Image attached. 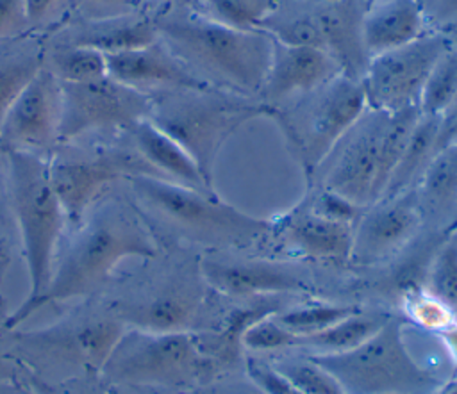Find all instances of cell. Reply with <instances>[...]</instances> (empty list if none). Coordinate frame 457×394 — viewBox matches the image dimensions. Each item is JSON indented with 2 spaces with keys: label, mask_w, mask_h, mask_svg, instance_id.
Returning <instances> with one entry per match:
<instances>
[{
  "label": "cell",
  "mask_w": 457,
  "mask_h": 394,
  "mask_svg": "<svg viewBox=\"0 0 457 394\" xmlns=\"http://www.w3.org/2000/svg\"><path fill=\"white\" fill-rule=\"evenodd\" d=\"M0 394H18V392L7 383H0Z\"/></svg>",
  "instance_id": "46"
},
{
  "label": "cell",
  "mask_w": 457,
  "mask_h": 394,
  "mask_svg": "<svg viewBox=\"0 0 457 394\" xmlns=\"http://www.w3.org/2000/svg\"><path fill=\"white\" fill-rule=\"evenodd\" d=\"M32 32H55L73 18V0H23Z\"/></svg>",
  "instance_id": "33"
},
{
  "label": "cell",
  "mask_w": 457,
  "mask_h": 394,
  "mask_svg": "<svg viewBox=\"0 0 457 394\" xmlns=\"http://www.w3.org/2000/svg\"><path fill=\"white\" fill-rule=\"evenodd\" d=\"M443 337L446 339V342H448L452 353H453L455 358H457V328H448V330H445V332H443Z\"/></svg>",
  "instance_id": "42"
},
{
  "label": "cell",
  "mask_w": 457,
  "mask_h": 394,
  "mask_svg": "<svg viewBox=\"0 0 457 394\" xmlns=\"http://www.w3.org/2000/svg\"><path fill=\"white\" fill-rule=\"evenodd\" d=\"M152 16L159 41L204 84L261 96L273 55L268 32L220 25L184 4H164Z\"/></svg>",
  "instance_id": "2"
},
{
  "label": "cell",
  "mask_w": 457,
  "mask_h": 394,
  "mask_svg": "<svg viewBox=\"0 0 457 394\" xmlns=\"http://www.w3.org/2000/svg\"><path fill=\"white\" fill-rule=\"evenodd\" d=\"M236 394H266V392L255 385V389H239L236 390Z\"/></svg>",
  "instance_id": "44"
},
{
  "label": "cell",
  "mask_w": 457,
  "mask_h": 394,
  "mask_svg": "<svg viewBox=\"0 0 457 394\" xmlns=\"http://www.w3.org/2000/svg\"><path fill=\"white\" fill-rule=\"evenodd\" d=\"M105 394H143V387L136 385H111Z\"/></svg>",
  "instance_id": "41"
},
{
  "label": "cell",
  "mask_w": 457,
  "mask_h": 394,
  "mask_svg": "<svg viewBox=\"0 0 457 394\" xmlns=\"http://www.w3.org/2000/svg\"><path fill=\"white\" fill-rule=\"evenodd\" d=\"M341 73L343 70L327 52L273 39V55L259 98L273 111L284 102L318 89Z\"/></svg>",
  "instance_id": "15"
},
{
  "label": "cell",
  "mask_w": 457,
  "mask_h": 394,
  "mask_svg": "<svg viewBox=\"0 0 457 394\" xmlns=\"http://www.w3.org/2000/svg\"><path fill=\"white\" fill-rule=\"evenodd\" d=\"M127 182L146 210L193 241L248 244L268 230L266 221L223 203L214 193L146 173L130 175Z\"/></svg>",
  "instance_id": "5"
},
{
  "label": "cell",
  "mask_w": 457,
  "mask_h": 394,
  "mask_svg": "<svg viewBox=\"0 0 457 394\" xmlns=\"http://www.w3.org/2000/svg\"><path fill=\"white\" fill-rule=\"evenodd\" d=\"M298 337L287 332L284 326L277 323V319L271 316H266L253 323L241 339V344H245L250 349L255 351H266V349H278L287 346H296Z\"/></svg>",
  "instance_id": "35"
},
{
  "label": "cell",
  "mask_w": 457,
  "mask_h": 394,
  "mask_svg": "<svg viewBox=\"0 0 457 394\" xmlns=\"http://www.w3.org/2000/svg\"><path fill=\"white\" fill-rule=\"evenodd\" d=\"M61 123L57 144L100 132L129 130L148 118L152 96L109 75L89 82H61Z\"/></svg>",
  "instance_id": "10"
},
{
  "label": "cell",
  "mask_w": 457,
  "mask_h": 394,
  "mask_svg": "<svg viewBox=\"0 0 457 394\" xmlns=\"http://www.w3.org/2000/svg\"><path fill=\"white\" fill-rule=\"evenodd\" d=\"M43 66L61 82H89L107 75L105 55L95 48L54 43L45 48Z\"/></svg>",
  "instance_id": "25"
},
{
  "label": "cell",
  "mask_w": 457,
  "mask_h": 394,
  "mask_svg": "<svg viewBox=\"0 0 457 394\" xmlns=\"http://www.w3.org/2000/svg\"><path fill=\"white\" fill-rule=\"evenodd\" d=\"M427 32L430 30H427L420 0H377L366 9L362 20V41L370 59Z\"/></svg>",
  "instance_id": "20"
},
{
  "label": "cell",
  "mask_w": 457,
  "mask_h": 394,
  "mask_svg": "<svg viewBox=\"0 0 457 394\" xmlns=\"http://www.w3.org/2000/svg\"><path fill=\"white\" fill-rule=\"evenodd\" d=\"M387 319H389L387 316H371V314L364 316L355 312L346 319L332 324L327 330H321L312 335L298 337L296 346H309L318 349L320 353L348 351L362 344L373 333H377Z\"/></svg>",
  "instance_id": "26"
},
{
  "label": "cell",
  "mask_w": 457,
  "mask_h": 394,
  "mask_svg": "<svg viewBox=\"0 0 457 394\" xmlns=\"http://www.w3.org/2000/svg\"><path fill=\"white\" fill-rule=\"evenodd\" d=\"M204 278L227 296L303 291L307 285L284 266L259 260H204Z\"/></svg>",
  "instance_id": "19"
},
{
  "label": "cell",
  "mask_w": 457,
  "mask_h": 394,
  "mask_svg": "<svg viewBox=\"0 0 457 394\" xmlns=\"http://www.w3.org/2000/svg\"><path fill=\"white\" fill-rule=\"evenodd\" d=\"M198 307V298L189 291L170 289L150 298L120 301L116 305V317L127 328L145 332H187Z\"/></svg>",
  "instance_id": "22"
},
{
  "label": "cell",
  "mask_w": 457,
  "mask_h": 394,
  "mask_svg": "<svg viewBox=\"0 0 457 394\" xmlns=\"http://www.w3.org/2000/svg\"><path fill=\"white\" fill-rule=\"evenodd\" d=\"M452 394H457V387H455V390H453V392H452Z\"/></svg>",
  "instance_id": "48"
},
{
  "label": "cell",
  "mask_w": 457,
  "mask_h": 394,
  "mask_svg": "<svg viewBox=\"0 0 457 394\" xmlns=\"http://www.w3.org/2000/svg\"><path fill=\"white\" fill-rule=\"evenodd\" d=\"M248 374L253 383L266 394H302L278 371H275V367L268 365L266 362L255 358L248 360Z\"/></svg>",
  "instance_id": "38"
},
{
  "label": "cell",
  "mask_w": 457,
  "mask_h": 394,
  "mask_svg": "<svg viewBox=\"0 0 457 394\" xmlns=\"http://www.w3.org/2000/svg\"><path fill=\"white\" fill-rule=\"evenodd\" d=\"M20 41L21 37L14 45L0 48V125L11 103L43 68L45 46L39 39L29 37L25 43Z\"/></svg>",
  "instance_id": "24"
},
{
  "label": "cell",
  "mask_w": 457,
  "mask_h": 394,
  "mask_svg": "<svg viewBox=\"0 0 457 394\" xmlns=\"http://www.w3.org/2000/svg\"><path fill=\"white\" fill-rule=\"evenodd\" d=\"M211 362L189 332L125 328L100 374L111 385L179 387L200 380Z\"/></svg>",
  "instance_id": "7"
},
{
  "label": "cell",
  "mask_w": 457,
  "mask_h": 394,
  "mask_svg": "<svg viewBox=\"0 0 457 394\" xmlns=\"http://www.w3.org/2000/svg\"><path fill=\"white\" fill-rule=\"evenodd\" d=\"M425 23L432 32L448 34L457 30V0H420Z\"/></svg>",
  "instance_id": "37"
},
{
  "label": "cell",
  "mask_w": 457,
  "mask_h": 394,
  "mask_svg": "<svg viewBox=\"0 0 457 394\" xmlns=\"http://www.w3.org/2000/svg\"><path fill=\"white\" fill-rule=\"evenodd\" d=\"M309 358L330 373L345 394H420L436 383L412 360L402 341V323L391 317L362 344Z\"/></svg>",
  "instance_id": "6"
},
{
  "label": "cell",
  "mask_w": 457,
  "mask_h": 394,
  "mask_svg": "<svg viewBox=\"0 0 457 394\" xmlns=\"http://www.w3.org/2000/svg\"><path fill=\"white\" fill-rule=\"evenodd\" d=\"M414 317L427 328H445L450 326V314L445 303L439 300H418L412 305Z\"/></svg>",
  "instance_id": "40"
},
{
  "label": "cell",
  "mask_w": 457,
  "mask_h": 394,
  "mask_svg": "<svg viewBox=\"0 0 457 394\" xmlns=\"http://www.w3.org/2000/svg\"><path fill=\"white\" fill-rule=\"evenodd\" d=\"M155 253L154 235L139 214L123 200L104 196L75 226L68 248L54 266L45 292L32 301H21L5 319V326L14 330L46 305L87 296L125 259H150Z\"/></svg>",
  "instance_id": "1"
},
{
  "label": "cell",
  "mask_w": 457,
  "mask_h": 394,
  "mask_svg": "<svg viewBox=\"0 0 457 394\" xmlns=\"http://www.w3.org/2000/svg\"><path fill=\"white\" fill-rule=\"evenodd\" d=\"M75 390V389H73ZM75 394H105V390H98L96 387H93V385H86V389H79V390H75Z\"/></svg>",
  "instance_id": "43"
},
{
  "label": "cell",
  "mask_w": 457,
  "mask_h": 394,
  "mask_svg": "<svg viewBox=\"0 0 457 394\" xmlns=\"http://www.w3.org/2000/svg\"><path fill=\"white\" fill-rule=\"evenodd\" d=\"M2 152H4V148H2V144H0V153H2Z\"/></svg>",
  "instance_id": "49"
},
{
  "label": "cell",
  "mask_w": 457,
  "mask_h": 394,
  "mask_svg": "<svg viewBox=\"0 0 457 394\" xmlns=\"http://www.w3.org/2000/svg\"><path fill=\"white\" fill-rule=\"evenodd\" d=\"M361 2H362V4H364V7L368 9V7H370V5H373L377 0H361Z\"/></svg>",
  "instance_id": "47"
},
{
  "label": "cell",
  "mask_w": 457,
  "mask_h": 394,
  "mask_svg": "<svg viewBox=\"0 0 457 394\" xmlns=\"http://www.w3.org/2000/svg\"><path fill=\"white\" fill-rule=\"evenodd\" d=\"M61 98V80L43 66L21 89L2 119L0 144L4 152H39L57 144Z\"/></svg>",
  "instance_id": "12"
},
{
  "label": "cell",
  "mask_w": 457,
  "mask_h": 394,
  "mask_svg": "<svg viewBox=\"0 0 457 394\" xmlns=\"http://www.w3.org/2000/svg\"><path fill=\"white\" fill-rule=\"evenodd\" d=\"M296 98L295 107L275 109L273 112H282L284 128L300 148L305 162L316 168L366 112L364 89L359 78L341 73Z\"/></svg>",
  "instance_id": "8"
},
{
  "label": "cell",
  "mask_w": 457,
  "mask_h": 394,
  "mask_svg": "<svg viewBox=\"0 0 457 394\" xmlns=\"http://www.w3.org/2000/svg\"><path fill=\"white\" fill-rule=\"evenodd\" d=\"M457 98V48L452 45L436 62L418 107L425 116H443Z\"/></svg>",
  "instance_id": "30"
},
{
  "label": "cell",
  "mask_w": 457,
  "mask_h": 394,
  "mask_svg": "<svg viewBox=\"0 0 457 394\" xmlns=\"http://www.w3.org/2000/svg\"><path fill=\"white\" fill-rule=\"evenodd\" d=\"M52 187L61 201L66 221L79 226L105 189L130 175H157L136 152L123 150H64L48 159ZM159 176V175H157Z\"/></svg>",
  "instance_id": "9"
},
{
  "label": "cell",
  "mask_w": 457,
  "mask_h": 394,
  "mask_svg": "<svg viewBox=\"0 0 457 394\" xmlns=\"http://www.w3.org/2000/svg\"><path fill=\"white\" fill-rule=\"evenodd\" d=\"M352 223L332 219L318 212L298 218L289 226L291 242L309 257L346 259L352 255Z\"/></svg>",
  "instance_id": "23"
},
{
  "label": "cell",
  "mask_w": 457,
  "mask_h": 394,
  "mask_svg": "<svg viewBox=\"0 0 457 394\" xmlns=\"http://www.w3.org/2000/svg\"><path fill=\"white\" fill-rule=\"evenodd\" d=\"M125 328L112 312L111 316H87L45 330L27 332L20 335V341L64 360L82 364L87 371L100 373Z\"/></svg>",
  "instance_id": "14"
},
{
  "label": "cell",
  "mask_w": 457,
  "mask_h": 394,
  "mask_svg": "<svg viewBox=\"0 0 457 394\" xmlns=\"http://www.w3.org/2000/svg\"><path fill=\"white\" fill-rule=\"evenodd\" d=\"M355 314L350 307H336V305H311L303 308L287 310L282 314H273L277 323L284 326L296 337H305L318 333L321 330L330 328L332 324L346 319Z\"/></svg>",
  "instance_id": "31"
},
{
  "label": "cell",
  "mask_w": 457,
  "mask_h": 394,
  "mask_svg": "<svg viewBox=\"0 0 457 394\" xmlns=\"http://www.w3.org/2000/svg\"><path fill=\"white\" fill-rule=\"evenodd\" d=\"M275 371L302 394H345L336 378L311 358L278 362Z\"/></svg>",
  "instance_id": "32"
},
{
  "label": "cell",
  "mask_w": 457,
  "mask_h": 394,
  "mask_svg": "<svg viewBox=\"0 0 457 394\" xmlns=\"http://www.w3.org/2000/svg\"><path fill=\"white\" fill-rule=\"evenodd\" d=\"M150 96L148 119L193 157L209 182L212 162L225 139L245 121L273 112L262 100L216 87L171 89Z\"/></svg>",
  "instance_id": "3"
},
{
  "label": "cell",
  "mask_w": 457,
  "mask_h": 394,
  "mask_svg": "<svg viewBox=\"0 0 457 394\" xmlns=\"http://www.w3.org/2000/svg\"><path fill=\"white\" fill-rule=\"evenodd\" d=\"M457 198V144L446 146L428 166L420 193L421 209L436 212L446 209Z\"/></svg>",
  "instance_id": "28"
},
{
  "label": "cell",
  "mask_w": 457,
  "mask_h": 394,
  "mask_svg": "<svg viewBox=\"0 0 457 394\" xmlns=\"http://www.w3.org/2000/svg\"><path fill=\"white\" fill-rule=\"evenodd\" d=\"M146 2H161L162 5L164 4H184V5H191L193 0H146Z\"/></svg>",
  "instance_id": "45"
},
{
  "label": "cell",
  "mask_w": 457,
  "mask_h": 394,
  "mask_svg": "<svg viewBox=\"0 0 457 394\" xmlns=\"http://www.w3.org/2000/svg\"><path fill=\"white\" fill-rule=\"evenodd\" d=\"M439 127H441V116L421 114V118L409 139V144H407L402 159L398 160L382 194H386L387 198L396 196L405 187V184L418 173L423 159L427 157V153L432 150V146L437 141Z\"/></svg>",
  "instance_id": "29"
},
{
  "label": "cell",
  "mask_w": 457,
  "mask_h": 394,
  "mask_svg": "<svg viewBox=\"0 0 457 394\" xmlns=\"http://www.w3.org/2000/svg\"><path fill=\"white\" fill-rule=\"evenodd\" d=\"M280 0H193L191 7L202 16L237 30H261L262 21Z\"/></svg>",
  "instance_id": "27"
},
{
  "label": "cell",
  "mask_w": 457,
  "mask_h": 394,
  "mask_svg": "<svg viewBox=\"0 0 457 394\" xmlns=\"http://www.w3.org/2000/svg\"><path fill=\"white\" fill-rule=\"evenodd\" d=\"M5 155L11 207L30 280L23 301H32L48 287L66 218L50 182L48 159L29 150H5Z\"/></svg>",
  "instance_id": "4"
},
{
  "label": "cell",
  "mask_w": 457,
  "mask_h": 394,
  "mask_svg": "<svg viewBox=\"0 0 457 394\" xmlns=\"http://www.w3.org/2000/svg\"><path fill=\"white\" fill-rule=\"evenodd\" d=\"M420 209L412 198L387 201L362 218L353 232L352 255L359 262L378 260L398 250L416 232Z\"/></svg>",
  "instance_id": "18"
},
{
  "label": "cell",
  "mask_w": 457,
  "mask_h": 394,
  "mask_svg": "<svg viewBox=\"0 0 457 394\" xmlns=\"http://www.w3.org/2000/svg\"><path fill=\"white\" fill-rule=\"evenodd\" d=\"M146 0H73V18H109L146 7Z\"/></svg>",
  "instance_id": "36"
},
{
  "label": "cell",
  "mask_w": 457,
  "mask_h": 394,
  "mask_svg": "<svg viewBox=\"0 0 457 394\" xmlns=\"http://www.w3.org/2000/svg\"><path fill=\"white\" fill-rule=\"evenodd\" d=\"M450 46L448 34L430 30L403 46L371 57L361 78L368 109L395 112L418 105L430 71Z\"/></svg>",
  "instance_id": "11"
},
{
  "label": "cell",
  "mask_w": 457,
  "mask_h": 394,
  "mask_svg": "<svg viewBox=\"0 0 457 394\" xmlns=\"http://www.w3.org/2000/svg\"><path fill=\"white\" fill-rule=\"evenodd\" d=\"M29 30L23 0H0V41L21 37Z\"/></svg>",
  "instance_id": "39"
},
{
  "label": "cell",
  "mask_w": 457,
  "mask_h": 394,
  "mask_svg": "<svg viewBox=\"0 0 457 394\" xmlns=\"http://www.w3.org/2000/svg\"><path fill=\"white\" fill-rule=\"evenodd\" d=\"M159 39L146 7L109 18H71L54 32V43L87 46L104 55L148 46Z\"/></svg>",
  "instance_id": "17"
},
{
  "label": "cell",
  "mask_w": 457,
  "mask_h": 394,
  "mask_svg": "<svg viewBox=\"0 0 457 394\" xmlns=\"http://www.w3.org/2000/svg\"><path fill=\"white\" fill-rule=\"evenodd\" d=\"M389 112L370 109L353 125L355 132L327 176V191L361 207L377 201L380 139Z\"/></svg>",
  "instance_id": "13"
},
{
  "label": "cell",
  "mask_w": 457,
  "mask_h": 394,
  "mask_svg": "<svg viewBox=\"0 0 457 394\" xmlns=\"http://www.w3.org/2000/svg\"><path fill=\"white\" fill-rule=\"evenodd\" d=\"M105 61L111 78L148 94L211 87L195 77L159 39L143 48L105 55Z\"/></svg>",
  "instance_id": "16"
},
{
  "label": "cell",
  "mask_w": 457,
  "mask_h": 394,
  "mask_svg": "<svg viewBox=\"0 0 457 394\" xmlns=\"http://www.w3.org/2000/svg\"><path fill=\"white\" fill-rule=\"evenodd\" d=\"M430 285L436 300L446 307H457V239L448 242L437 255Z\"/></svg>",
  "instance_id": "34"
},
{
  "label": "cell",
  "mask_w": 457,
  "mask_h": 394,
  "mask_svg": "<svg viewBox=\"0 0 457 394\" xmlns=\"http://www.w3.org/2000/svg\"><path fill=\"white\" fill-rule=\"evenodd\" d=\"M129 135L134 150L159 176L200 191L214 193L211 182L204 176L193 157L148 118L130 127Z\"/></svg>",
  "instance_id": "21"
}]
</instances>
